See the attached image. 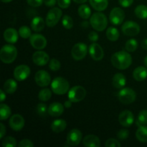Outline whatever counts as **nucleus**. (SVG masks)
<instances>
[{
    "instance_id": "obj_7",
    "label": "nucleus",
    "mask_w": 147,
    "mask_h": 147,
    "mask_svg": "<svg viewBox=\"0 0 147 147\" xmlns=\"http://www.w3.org/2000/svg\"><path fill=\"white\" fill-rule=\"evenodd\" d=\"M63 11L58 7L52 8L46 17V25L48 27H54L61 19Z\"/></svg>"
},
{
    "instance_id": "obj_46",
    "label": "nucleus",
    "mask_w": 147,
    "mask_h": 147,
    "mask_svg": "<svg viewBox=\"0 0 147 147\" xmlns=\"http://www.w3.org/2000/svg\"><path fill=\"white\" fill-rule=\"evenodd\" d=\"M88 39L90 41L93 42H97L99 39L98 34L95 31L90 32L88 34Z\"/></svg>"
},
{
    "instance_id": "obj_2",
    "label": "nucleus",
    "mask_w": 147,
    "mask_h": 147,
    "mask_svg": "<svg viewBox=\"0 0 147 147\" xmlns=\"http://www.w3.org/2000/svg\"><path fill=\"white\" fill-rule=\"evenodd\" d=\"M17 57V50L15 46L7 44L3 46L0 50V59L5 64L12 63Z\"/></svg>"
},
{
    "instance_id": "obj_43",
    "label": "nucleus",
    "mask_w": 147,
    "mask_h": 147,
    "mask_svg": "<svg viewBox=\"0 0 147 147\" xmlns=\"http://www.w3.org/2000/svg\"><path fill=\"white\" fill-rule=\"evenodd\" d=\"M19 147H32L34 146V144L30 139H22L18 144Z\"/></svg>"
},
{
    "instance_id": "obj_45",
    "label": "nucleus",
    "mask_w": 147,
    "mask_h": 147,
    "mask_svg": "<svg viewBox=\"0 0 147 147\" xmlns=\"http://www.w3.org/2000/svg\"><path fill=\"white\" fill-rule=\"evenodd\" d=\"M27 4L32 7H38L42 4L43 0H27Z\"/></svg>"
},
{
    "instance_id": "obj_35",
    "label": "nucleus",
    "mask_w": 147,
    "mask_h": 147,
    "mask_svg": "<svg viewBox=\"0 0 147 147\" xmlns=\"http://www.w3.org/2000/svg\"><path fill=\"white\" fill-rule=\"evenodd\" d=\"M52 97V91L49 88H43L39 92L38 98L41 101H47Z\"/></svg>"
},
{
    "instance_id": "obj_41",
    "label": "nucleus",
    "mask_w": 147,
    "mask_h": 147,
    "mask_svg": "<svg viewBox=\"0 0 147 147\" xmlns=\"http://www.w3.org/2000/svg\"><path fill=\"white\" fill-rule=\"evenodd\" d=\"M105 146L106 147H121V144L118 140L115 139H109L106 142Z\"/></svg>"
},
{
    "instance_id": "obj_55",
    "label": "nucleus",
    "mask_w": 147,
    "mask_h": 147,
    "mask_svg": "<svg viewBox=\"0 0 147 147\" xmlns=\"http://www.w3.org/2000/svg\"><path fill=\"white\" fill-rule=\"evenodd\" d=\"M144 65L145 66L147 67V56L144 57Z\"/></svg>"
},
{
    "instance_id": "obj_36",
    "label": "nucleus",
    "mask_w": 147,
    "mask_h": 147,
    "mask_svg": "<svg viewBox=\"0 0 147 147\" xmlns=\"http://www.w3.org/2000/svg\"><path fill=\"white\" fill-rule=\"evenodd\" d=\"M18 32L20 37L23 39L30 38L32 35L31 30H30V27L26 25H23L20 27V29H19Z\"/></svg>"
},
{
    "instance_id": "obj_24",
    "label": "nucleus",
    "mask_w": 147,
    "mask_h": 147,
    "mask_svg": "<svg viewBox=\"0 0 147 147\" xmlns=\"http://www.w3.org/2000/svg\"><path fill=\"white\" fill-rule=\"evenodd\" d=\"M133 77L136 81H143L147 78V67L139 66L133 72Z\"/></svg>"
},
{
    "instance_id": "obj_5",
    "label": "nucleus",
    "mask_w": 147,
    "mask_h": 147,
    "mask_svg": "<svg viewBox=\"0 0 147 147\" xmlns=\"http://www.w3.org/2000/svg\"><path fill=\"white\" fill-rule=\"evenodd\" d=\"M118 98L123 104H131L136 100V93L131 88H123L118 93Z\"/></svg>"
},
{
    "instance_id": "obj_50",
    "label": "nucleus",
    "mask_w": 147,
    "mask_h": 147,
    "mask_svg": "<svg viewBox=\"0 0 147 147\" xmlns=\"http://www.w3.org/2000/svg\"><path fill=\"white\" fill-rule=\"evenodd\" d=\"M6 93V92H5ZM3 90H0V98H1V102H4V100L6 99V93Z\"/></svg>"
},
{
    "instance_id": "obj_39",
    "label": "nucleus",
    "mask_w": 147,
    "mask_h": 147,
    "mask_svg": "<svg viewBox=\"0 0 147 147\" xmlns=\"http://www.w3.org/2000/svg\"><path fill=\"white\" fill-rule=\"evenodd\" d=\"M37 112L40 116H45L47 113L48 114V108H47V105L45 103H40L37 106Z\"/></svg>"
},
{
    "instance_id": "obj_54",
    "label": "nucleus",
    "mask_w": 147,
    "mask_h": 147,
    "mask_svg": "<svg viewBox=\"0 0 147 147\" xmlns=\"http://www.w3.org/2000/svg\"><path fill=\"white\" fill-rule=\"evenodd\" d=\"M74 2L77 3V4H84L86 3L88 0H73Z\"/></svg>"
},
{
    "instance_id": "obj_38",
    "label": "nucleus",
    "mask_w": 147,
    "mask_h": 147,
    "mask_svg": "<svg viewBox=\"0 0 147 147\" xmlns=\"http://www.w3.org/2000/svg\"><path fill=\"white\" fill-rule=\"evenodd\" d=\"M17 144L16 139L11 136H6L2 139V146L4 147H15Z\"/></svg>"
},
{
    "instance_id": "obj_49",
    "label": "nucleus",
    "mask_w": 147,
    "mask_h": 147,
    "mask_svg": "<svg viewBox=\"0 0 147 147\" xmlns=\"http://www.w3.org/2000/svg\"><path fill=\"white\" fill-rule=\"evenodd\" d=\"M0 129H1V133H0V139H2L4 137V135L6 134V127L2 123H0Z\"/></svg>"
},
{
    "instance_id": "obj_29",
    "label": "nucleus",
    "mask_w": 147,
    "mask_h": 147,
    "mask_svg": "<svg viewBox=\"0 0 147 147\" xmlns=\"http://www.w3.org/2000/svg\"><path fill=\"white\" fill-rule=\"evenodd\" d=\"M79 16L83 20H88L91 17V10L87 4H81L78 10Z\"/></svg>"
},
{
    "instance_id": "obj_25",
    "label": "nucleus",
    "mask_w": 147,
    "mask_h": 147,
    "mask_svg": "<svg viewBox=\"0 0 147 147\" xmlns=\"http://www.w3.org/2000/svg\"><path fill=\"white\" fill-rule=\"evenodd\" d=\"M67 127V122L63 119H57L51 123V129L55 133H60L64 131Z\"/></svg>"
},
{
    "instance_id": "obj_9",
    "label": "nucleus",
    "mask_w": 147,
    "mask_h": 147,
    "mask_svg": "<svg viewBox=\"0 0 147 147\" xmlns=\"http://www.w3.org/2000/svg\"><path fill=\"white\" fill-rule=\"evenodd\" d=\"M88 47L85 43L78 42L75 45L71 50V55L75 60H81L87 55Z\"/></svg>"
},
{
    "instance_id": "obj_3",
    "label": "nucleus",
    "mask_w": 147,
    "mask_h": 147,
    "mask_svg": "<svg viewBox=\"0 0 147 147\" xmlns=\"http://www.w3.org/2000/svg\"><path fill=\"white\" fill-rule=\"evenodd\" d=\"M90 23L95 30L102 32L107 27L108 19L106 14L99 11L92 14L90 18Z\"/></svg>"
},
{
    "instance_id": "obj_23",
    "label": "nucleus",
    "mask_w": 147,
    "mask_h": 147,
    "mask_svg": "<svg viewBox=\"0 0 147 147\" xmlns=\"http://www.w3.org/2000/svg\"><path fill=\"white\" fill-rule=\"evenodd\" d=\"M46 22L41 17H35L31 22V28L34 32H41L45 27Z\"/></svg>"
},
{
    "instance_id": "obj_40",
    "label": "nucleus",
    "mask_w": 147,
    "mask_h": 147,
    "mask_svg": "<svg viewBox=\"0 0 147 147\" xmlns=\"http://www.w3.org/2000/svg\"><path fill=\"white\" fill-rule=\"evenodd\" d=\"M60 67H61V64H60V62L58 60L55 58H53L50 60L49 68L52 71H57V70H60Z\"/></svg>"
},
{
    "instance_id": "obj_31",
    "label": "nucleus",
    "mask_w": 147,
    "mask_h": 147,
    "mask_svg": "<svg viewBox=\"0 0 147 147\" xmlns=\"http://www.w3.org/2000/svg\"><path fill=\"white\" fill-rule=\"evenodd\" d=\"M11 113V109L9 106L4 103H1L0 105V117L1 121H5L10 117Z\"/></svg>"
},
{
    "instance_id": "obj_13",
    "label": "nucleus",
    "mask_w": 147,
    "mask_h": 147,
    "mask_svg": "<svg viewBox=\"0 0 147 147\" xmlns=\"http://www.w3.org/2000/svg\"><path fill=\"white\" fill-rule=\"evenodd\" d=\"M30 45L36 50H43L47 45V39L40 34H32L30 37Z\"/></svg>"
},
{
    "instance_id": "obj_16",
    "label": "nucleus",
    "mask_w": 147,
    "mask_h": 147,
    "mask_svg": "<svg viewBox=\"0 0 147 147\" xmlns=\"http://www.w3.org/2000/svg\"><path fill=\"white\" fill-rule=\"evenodd\" d=\"M9 123L12 130L14 131H20L24 128L25 121L22 116L20 114H14L10 118Z\"/></svg>"
},
{
    "instance_id": "obj_53",
    "label": "nucleus",
    "mask_w": 147,
    "mask_h": 147,
    "mask_svg": "<svg viewBox=\"0 0 147 147\" xmlns=\"http://www.w3.org/2000/svg\"><path fill=\"white\" fill-rule=\"evenodd\" d=\"M89 24H90V23L88 22V21H83L81 23V25L83 28H88L89 27Z\"/></svg>"
},
{
    "instance_id": "obj_6",
    "label": "nucleus",
    "mask_w": 147,
    "mask_h": 147,
    "mask_svg": "<svg viewBox=\"0 0 147 147\" xmlns=\"http://www.w3.org/2000/svg\"><path fill=\"white\" fill-rule=\"evenodd\" d=\"M87 92L86 90L80 86H74L69 90L67 97L73 103H78L86 98Z\"/></svg>"
},
{
    "instance_id": "obj_4",
    "label": "nucleus",
    "mask_w": 147,
    "mask_h": 147,
    "mask_svg": "<svg viewBox=\"0 0 147 147\" xmlns=\"http://www.w3.org/2000/svg\"><path fill=\"white\" fill-rule=\"evenodd\" d=\"M51 88L53 93L58 96L65 94L70 90V84L64 78L57 77L54 78L51 83Z\"/></svg>"
},
{
    "instance_id": "obj_22",
    "label": "nucleus",
    "mask_w": 147,
    "mask_h": 147,
    "mask_svg": "<svg viewBox=\"0 0 147 147\" xmlns=\"http://www.w3.org/2000/svg\"><path fill=\"white\" fill-rule=\"evenodd\" d=\"M112 83L116 88L121 89L126 86V78L123 73H118L113 76Z\"/></svg>"
},
{
    "instance_id": "obj_10",
    "label": "nucleus",
    "mask_w": 147,
    "mask_h": 147,
    "mask_svg": "<svg viewBox=\"0 0 147 147\" xmlns=\"http://www.w3.org/2000/svg\"><path fill=\"white\" fill-rule=\"evenodd\" d=\"M125 19V12L120 7H115L111 11L109 20L113 25H120Z\"/></svg>"
},
{
    "instance_id": "obj_12",
    "label": "nucleus",
    "mask_w": 147,
    "mask_h": 147,
    "mask_svg": "<svg viewBox=\"0 0 147 147\" xmlns=\"http://www.w3.org/2000/svg\"><path fill=\"white\" fill-rule=\"evenodd\" d=\"M31 70L27 65H20L14 70V77L18 81H24L30 76Z\"/></svg>"
},
{
    "instance_id": "obj_32",
    "label": "nucleus",
    "mask_w": 147,
    "mask_h": 147,
    "mask_svg": "<svg viewBox=\"0 0 147 147\" xmlns=\"http://www.w3.org/2000/svg\"><path fill=\"white\" fill-rule=\"evenodd\" d=\"M136 124L139 127L146 126L147 124V110H142L139 112L136 121Z\"/></svg>"
},
{
    "instance_id": "obj_1",
    "label": "nucleus",
    "mask_w": 147,
    "mask_h": 147,
    "mask_svg": "<svg viewBox=\"0 0 147 147\" xmlns=\"http://www.w3.org/2000/svg\"><path fill=\"white\" fill-rule=\"evenodd\" d=\"M111 63L116 68L119 70H126L132 64V57L129 52L119 51L111 56Z\"/></svg>"
},
{
    "instance_id": "obj_11",
    "label": "nucleus",
    "mask_w": 147,
    "mask_h": 147,
    "mask_svg": "<svg viewBox=\"0 0 147 147\" xmlns=\"http://www.w3.org/2000/svg\"><path fill=\"white\" fill-rule=\"evenodd\" d=\"M34 80L37 86L40 87H46L51 83V77L48 72L44 70H40L36 73L34 76Z\"/></svg>"
},
{
    "instance_id": "obj_14",
    "label": "nucleus",
    "mask_w": 147,
    "mask_h": 147,
    "mask_svg": "<svg viewBox=\"0 0 147 147\" xmlns=\"http://www.w3.org/2000/svg\"><path fill=\"white\" fill-rule=\"evenodd\" d=\"M82 137H83L82 132L79 129H73L67 134V143L70 146H78L81 142Z\"/></svg>"
},
{
    "instance_id": "obj_27",
    "label": "nucleus",
    "mask_w": 147,
    "mask_h": 147,
    "mask_svg": "<svg viewBox=\"0 0 147 147\" xmlns=\"http://www.w3.org/2000/svg\"><path fill=\"white\" fill-rule=\"evenodd\" d=\"M17 83L16 80L14 79H8L5 81L4 84V90L7 93L9 94H12L17 90Z\"/></svg>"
},
{
    "instance_id": "obj_20",
    "label": "nucleus",
    "mask_w": 147,
    "mask_h": 147,
    "mask_svg": "<svg viewBox=\"0 0 147 147\" xmlns=\"http://www.w3.org/2000/svg\"><path fill=\"white\" fill-rule=\"evenodd\" d=\"M4 39L10 44H14L18 41L19 32L14 28H8L4 32Z\"/></svg>"
},
{
    "instance_id": "obj_8",
    "label": "nucleus",
    "mask_w": 147,
    "mask_h": 147,
    "mask_svg": "<svg viewBox=\"0 0 147 147\" xmlns=\"http://www.w3.org/2000/svg\"><path fill=\"white\" fill-rule=\"evenodd\" d=\"M121 30L125 35L133 37L137 35L140 32V26L138 23L129 20L123 23L121 27Z\"/></svg>"
},
{
    "instance_id": "obj_48",
    "label": "nucleus",
    "mask_w": 147,
    "mask_h": 147,
    "mask_svg": "<svg viewBox=\"0 0 147 147\" xmlns=\"http://www.w3.org/2000/svg\"><path fill=\"white\" fill-rule=\"evenodd\" d=\"M43 3L45 5L49 7H53L57 3V0H43Z\"/></svg>"
},
{
    "instance_id": "obj_33",
    "label": "nucleus",
    "mask_w": 147,
    "mask_h": 147,
    "mask_svg": "<svg viewBox=\"0 0 147 147\" xmlns=\"http://www.w3.org/2000/svg\"><path fill=\"white\" fill-rule=\"evenodd\" d=\"M134 13L136 17L139 19H146L147 18V7L146 5L137 6L134 10Z\"/></svg>"
},
{
    "instance_id": "obj_56",
    "label": "nucleus",
    "mask_w": 147,
    "mask_h": 147,
    "mask_svg": "<svg viewBox=\"0 0 147 147\" xmlns=\"http://www.w3.org/2000/svg\"><path fill=\"white\" fill-rule=\"evenodd\" d=\"M1 1H2L3 3H9V2H11L12 0H1Z\"/></svg>"
},
{
    "instance_id": "obj_44",
    "label": "nucleus",
    "mask_w": 147,
    "mask_h": 147,
    "mask_svg": "<svg viewBox=\"0 0 147 147\" xmlns=\"http://www.w3.org/2000/svg\"><path fill=\"white\" fill-rule=\"evenodd\" d=\"M71 0H57V4L61 9H67L70 7Z\"/></svg>"
},
{
    "instance_id": "obj_52",
    "label": "nucleus",
    "mask_w": 147,
    "mask_h": 147,
    "mask_svg": "<svg viewBox=\"0 0 147 147\" xmlns=\"http://www.w3.org/2000/svg\"><path fill=\"white\" fill-rule=\"evenodd\" d=\"M142 47L143 49L147 50V38L144 39V40L142 42Z\"/></svg>"
},
{
    "instance_id": "obj_28",
    "label": "nucleus",
    "mask_w": 147,
    "mask_h": 147,
    "mask_svg": "<svg viewBox=\"0 0 147 147\" xmlns=\"http://www.w3.org/2000/svg\"><path fill=\"white\" fill-rule=\"evenodd\" d=\"M136 137L142 143H147V126H139L136 132Z\"/></svg>"
},
{
    "instance_id": "obj_47",
    "label": "nucleus",
    "mask_w": 147,
    "mask_h": 147,
    "mask_svg": "<svg viewBox=\"0 0 147 147\" xmlns=\"http://www.w3.org/2000/svg\"><path fill=\"white\" fill-rule=\"evenodd\" d=\"M119 4L123 7H129L133 4L134 0H119Z\"/></svg>"
},
{
    "instance_id": "obj_17",
    "label": "nucleus",
    "mask_w": 147,
    "mask_h": 147,
    "mask_svg": "<svg viewBox=\"0 0 147 147\" xmlns=\"http://www.w3.org/2000/svg\"><path fill=\"white\" fill-rule=\"evenodd\" d=\"M134 121V116L130 111L125 110L119 114V122L121 126L124 127H129L133 124Z\"/></svg>"
},
{
    "instance_id": "obj_18",
    "label": "nucleus",
    "mask_w": 147,
    "mask_h": 147,
    "mask_svg": "<svg viewBox=\"0 0 147 147\" xmlns=\"http://www.w3.org/2000/svg\"><path fill=\"white\" fill-rule=\"evenodd\" d=\"M32 61L37 65L45 66L50 61V56L45 52L39 50L33 53Z\"/></svg>"
},
{
    "instance_id": "obj_21",
    "label": "nucleus",
    "mask_w": 147,
    "mask_h": 147,
    "mask_svg": "<svg viewBox=\"0 0 147 147\" xmlns=\"http://www.w3.org/2000/svg\"><path fill=\"white\" fill-rule=\"evenodd\" d=\"M83 144L87 147H99L100 146V141L97 136L94 134H88L83 139Z\"/></svg>"
},
{
    "instance_id": "obj_34",
    "label": "nucleus",
    "mask_w": 147,
    "mask_h": 147,
    "mask_svg": "<svg viewBox=\"0 0 147 147\" xmlns=\"http://www.w3.org/2000/svg\"><path fill=\"white\" fill-rule=\"evenodd\" d=\"M138 46H139V43L137 40L135 39H130L125 44V49L129 53H133L137 50Z\"/></svg>"
},
{
    "instance_id": "obj_19",
    "label": "nucleus",
    "mask_w": 147,
    "mask_h": 147,
    "mask_svg": "<svg viewBox=\"0 0 147 147\" xmlns=\"http://www.w3.org/2000/svg\"><path fill=\"white\" fill-rule=\"evenodd\" d=\"M64 107L62 103L54 102L49 106L48 114L53 117H58L61 116L64 112Z\"/></svg>"
},
{
    "instance_id": "obj_30",
    "label": "nucleus",
    "mask_w": 147,
    "mask_h": 147,
    "mask_svg": "<svg viewBox=\"0 0 147 147\" xmlns=\"http://www.w3.org/2000/svg\"><path fill=\"white\" fill-rule=\"evenodd\" d=\"M120 36V33L117 28L114 27H110L106 30V37L110 41H117Z\"/></svg>"
},
{
    "instance_id": "obj_26",
    "label": "nucleus",
    "mask_w": 147,
    "mask_h": 147,
    "mask_svg": "<svg viewBox=\"0 0 147 147\" xmlns=\"http://www.w3.org/2000/svg\"><path fill=\"white\" fill-rule=\"evenodd\" d=\"M89 2L91 7L98 11H104L109 5L108 0H89Z\"/></svg>"
},
{
    "instance_id": "obj_42",
    "label": "nucleus",
    "mask_w": 147,
    "mask_h": 147,
    "mask_svg": "<svg viewBox=\"0 0 147 147\" xmlns=\"http://www.w3.org/2000/svg\"><path fill=\"white\" fill-rule=\"evenodd\" d=\"M129 136V131L126 129H121L117 133V137L118 139L120 140H125V139H128Z\"/></svg>"
},
{
    "instance_id": "obj_37",
    "label": "nucleus",
    "mask_w": 147,
    "mask_h": 147,
    "mask_svg": "<svg viewBox=\"0 0 147 147\" xmlns=\"http://www.w3.org/2000/svg\"><path fill=\"white\" fill-rule=\"evenodd\" d=\"M62 24L64 27V28L67 29V30H70V29L73 28L74 22H73V20L70 16L65 14V15L63 16V19H62Z\"/></svg>"
},
{
    "instance_id": "obj_15",
    "label": "nucleus",
    "mask_w": 147,
    "mask_h": 147,
    "mask_svg": "<svg viewBox=\"0 0 147 147\" xmlns=\"http://www.w3.org/2000/svg\"><path fill=\"white\" fill-rule=\"evenodd\" d=\"M89 54L95 61H100L104 57V51L99 44L96 42L92 43L89 47Z\"/></svg>"
},
{
    "instance_id": "obj_51",
    "label": "nucleus",
    "mask_w": 147,
    "mask_h": 147,
    "mask_svg": "<svg viewBox=\"0 0 147 147\" xmlns=\"http://www.w3.org/2000/svg\"><path fill=\"white\" fill-rule=\"evenodd\" d=\"M72 103H73V102H72L70 100H65L64 103V106L66 108V109H70V108L72 106Z\"/></svg>"
}]
</instances>
